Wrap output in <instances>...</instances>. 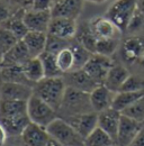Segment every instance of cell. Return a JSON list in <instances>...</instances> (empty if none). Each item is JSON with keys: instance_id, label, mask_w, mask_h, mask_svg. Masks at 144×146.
<instances>
[{"instance_id": "1", "label": "cell", "mask_w": 144, "mask_h": 146, "mask_svg": "<svg viewBox=\"0 0 144 146\" xmlns=\"http://www.w3.org/2000/svg\"><path fill=\"white\" fill-rule=\"evenodd\" d=\"M65 90L67 84L63 76L44 78L33 87V92L36 97L44 100L56 111L61 107Z\"/></svg>"}, {"instance_id": "18", "label": "cell", "mask_w": 144, "mask_h": 146, "mask_svg": "<svg viewBox=\"0 0 144 146\" xmlns=\"http://www.w3.org/2000/svg\"><path fill=\"white\" fill-rule=\"evenodd\" d=\"M90 94V102L95 112H101L104 110L109 109L113 106V101L115 98V92L109 90L104 84H99L95 88Z\"/></svg>"}, {"instance_id": "34", "label": "cell", "mask_w": 144, "mask_h": 146, "mask_svg": "<svg viewBox=\"0 0 144 146\" xmlns=\"http://www.w3.org/2000/svg\"><path fill=\"white\" fill-rule=\"evenodd\" d=\"M72 39H63V38H60V37L47 34V42H46L45 51L56 55L59 52H61L62 50H64L67 47H70Z\"/></svg>"}, {"instance_id": "40", "label": "cell", "mask_w": 144, "mask_h": 146, "mask_svg": "<svg viewBox=\"0 0 144 146\" xmlns=\"http://www.w3.org/2000/svg\"><path fill=\"white\" fill-rule=\"evenodd\" d=\"M10 15H11L10 10L5 5L0 3V24L3 23V21H6L7 19L10 17Z\"/></svg>"}, {"instance_id": "45", "label": "cell", "mask_w": 144, "mask_h": 146, "mask_svg": "<svg viewBox=\"0 0 144 146\" xmlns=\"http://www.w3.org/2000/svg\"><path fill=\"white\" fill-rule=\"evenodd\" d=\"M137 9L144 14V0H137Z\"/></svg>"}, {"instance_id": "47", "label": "cell", "mask_w": 144, "mask_h": 146, "mask_svg": "<svg viewBox=\"0 0 144 146\" xmlns=\"http://www.w3.org/2000/svg\"><path fill=\"white\" fill-rule=\"evenodd\" d=\"M140 62H141V64H142V66L144 68V53H143V55H142V57L140 58Z\"/></svg>"}, {"instance_id": "9", "label": "cell", "mask_w": 144, "mask_h": 146, "mask_svg": "<svg viewBox=\"0 0 144 146\" xmlns=\"http://www.w3.org/2000/svg\"><path fill=\"white\" fill-rule=\"evenodd\" d=\"M63 79L65 81L67 87L87 92V93H90L95 88L99 86L83 69L72 70L70 72L64 73Z\"/></svg>"}, {"instance_id": "43", "label": "cell", "mask_w": 144, "mask_h": 146, "mask_svg": "<svg viewBox=\"0 0 144 146\" xmlns=\"http://www.w3.org/2000/svg\"><path fill=\"white\" fill-rule=\"evenodd\" d=\"M9 1H11V2H14V5H20L21 6V8H26V7H28L29 6V8H31V6H32V3H33V0H9Z\"/></svg>"}, {"instance_id": "52", "label": "cell", "mask_w": 144, "mask_h": 146, "mask_svg": "<svg viewBox=\"0 0 144 146\" xmlns=\"http://www.w3.org/2000/svg\"><path fill=\"white\" fill-rule=\"evenodd\" d=\"M0 58H1V56H0Z\"/></svg>"}, {"instance_id": "3", "label": "cell", "mask_w": 144, "mask_h": 146, "mask_svg": "<svg viewBox=\"0 0 144 146\" xmlns=\"http://www.w3.org/2000/svg\"><path fill=\"white\" fill-rule=\"evenodd\" d=\"M50 136L63 146H85L83 138L63 118L57 117L47 127Z\"/></svg>"}, {"instance_id": "26", "label": "cell", "mask_w": 144, "mask_h": 146, "mask_svg": "<svg viewBox=\"0 0 144 146\" xmlns=\"http://www.w3.org/2000/svg\"><path fill=\"white\" fill-rule=\"evenodd\" d=\"M0 79H1L2 82H14V83H20V84H26V86H29V87H34V84L25 75L23 66L1 68Z\"/></svg>"}, {"instance_id": "2", "label": "cell", "mask_w": 144, "mask_h": 146, "mask_svg": "<svg viewBox=\"0 0 144 146\" xmlns=\"http://www.w3.org/2000/svg\"><path fill=\"white\" fill-rule=\"evenodd\" d=\"M88 112H93L90 102L89 93L67 87L61 107L57 110L59 117L67 119L75 115L88 113Z\"/></svg>"}, {"instance_id": "12", "label": "cell", "mask_w": 144, "mask_h": 146, "mask_svg": "<svg viewBox=\"0 0 144 146\" xmlns=\"http://www.w3.org/2000/svg\"><path fill=\"white\" fill-rule=\"evenodd\" d=\"M31 58H32V55L29 54L24 42L18 40L7 53H5L1 56L0 63H1V68L23 66Z\"/></svg>"}, {"instance_id": "41", "label": "cell", "mask_w": 144, "mask_h": 146, "mask_svg": "<svg viewBox=\"0 0 144 146\" xmlns=\"http://www.w3.org/2000/svg\"><path fill=\"white\" fill-rule=\"evenodd\" d=\"M129 146H144V126L140 130V133L137 134V136L134 138V141L132 142V144Z\"/></svg>"}, {"instance_id": "42", "label": "cell", "mask_w": 144, "mask_h": 146, "mask_svg": "<svg viewBox=\"0 0 144 146\" xmlns=\"http://www.w3.org/2000/svg\"><path fill=\"white\" fill-rule=\"evenodd\" d=\"M7 138H8V134L6 131L5 127L1 125L0 123V146H3L7 142Z\"/></svg>"}, {"instance_id": "17", "label": "cell", "mask_w": 144, "mask_h": 146, "mask_svg": "<svg viewBox=\"0 0 144 146\" xmlns=\"http://www.w3.org/2000/svg\"><path fill=\"white\" fill-rule=\"evenodd\" d=\"M121 117L122 112L114 108H109L101 112H98V127L105 130L115 142L117 141Z\"/></svg>"}, {"instance_id": "30", "label": "cell", "mask_w": 144, "mask_h": 146, "mask_svg": "<svg viewBox=\"0 0 144 146\" xmlns=\"http://www.w3.org/2000/svg\"><path fill=\"white\" fill-rule=\"evenodd\" d=\"M42 61L45 78H57V76H63V73L59 69L57 62H56V55L50 52H43L38 56Z\"/></svg>"}, {"instance_id": "48", "label": "cell", "mask_w": 144, "mask_h": 146, "mask_svg": "<svg viewBox=\"0 0 144 146\" xmlns=\"http://www.w3.org/2000/svg\"><path fill=\"white\" fill-rule=\"evenodd\" d=\"M1 83H2V81H1V79H0V87H1Z\"/></svg>"}, {"instance_id": "22", "label": "cell", "mask_w": 144, "mask_h": 146, "mask_svg": "<svg viewBox=\"0 0 144 146\" xmlns=\"http://www.w3.org/2000/svg\"><path fill=\"white\" fill-rule=\"evenodd\" d=\"M129 75L131 74L125 66H123L121 64H114L105 79L104 86L107 87L108 89L111 90L113 92L117 93V92H119L122 86L124 84V82L127 80V78Z\"/></svg>"}, {"instance_id": "35", "label": "cell", "mask_w": 144, "mask_h": 146, "mask_svg": "<svg viewBox=\"0 0 144 146\" xmlns=\"http://www.w3.org/2000/svg\"><path fill=\"white\" fill-rule=\"evenodd\" d=\"M119 45V39H98L97 46H96V53L95 54L111 56L116 52L117 47Z\"/></svg>"}, {"instance_id": "8", "label": "cell", "mask_w": 144, "mask_h": 146, "mask_svg": "<svg viewBox=\"0 0 144 146\" xmlns=\"http://www.w3.org/2000/svg\"><path fill=\"white\" fill-rule=\"evenodd\" d=\"M142 127L143 125L141 121H137L122 113L116 144L119 146H129L134 141V138L137 136Z\"/></svg>"}, {"instance_id": "11", "label": "cell", "mask_w": 144, "mask_h": 146, "mask_svg": "<svg viewBox=\"0 0 144 146\" xmlns=\"http://www.w3.org/2000/svg\"><path fill=\"white\" fill-rule=\"evenodd\" d=\"M73 129L85 139L90 133L98 127V113L97 112H88L75 115L65 119Z\"/></svg>"}, {"instance_id": "6", "label": "cell", "mask_w": 144, "mask_h": 146, "mask_svg": "<svg viewBox=\"0 0 144 146\" xmlns=\"http://www.w3.org/2000/svg\"><path fill=\"white\" fill-rule=\"evenodd\" d=\"M114 64H115L114 61L109 56L92 54L89 61L83 66V70L88 73L98 84H104L108 72L113 68Z\"/></svg>"}, {"instance_id": "39", "label": "cell", "mask_w": 144, "mask_h": 146, "mask_svg": "<svg viewBox=\"0 0 144 146\" xmlns=\"http://www.w3.org/2000/svg\"><path fill=\"white\" fill-rule=\"evenodd\" d=\"M54 5V0H33L31 10L36 11H51Z\"/></svg>"}, {"instance_id": "15", "label": "cell", "mask_w": 144, "mask_h": 146, "mask_svg": "<svg viewBox=\"0 0 144 146\" xmlns=\"http://www.w3.org/2000/svg\"><path fill=\"white\" fill-rule=\"evenodd\" d=\"M77 20L61 17H52L47 34L63 39H72L77 34Z\"/></svg>"}, {"instance_id": "21", "label": "cell", "mask_w": 144, "mask_h": 146, "mask_svg": "<svg viewBox=\"0 0 144 146\" xmlns=\"http://www.w3.org/2000/svg\"><path fill=\"white\" fill-rule=\"evenodd\" d=\"M21 40L26 45L32 57H38L43 52H45L46 42H47V33L29 31Z\"/></svg>"}, {"instance_id": "27", "label": "cell", "mask_w": 144, "mask_h": 146, "mask_svg": "<svg viewBox=\"0 0 144 146\" xmlns=\"http://www.w3.org/2000/svg\"><path fill=\"white\" fill-rule=\"evenodd\" d=\"M23 70H24L25 75L27 76V79L34 86L38 81H41L45 78L44 68H43V64H42V61L39 57H32L31 60H28L23 65Z\"/></svg>"}, {"instance_id": "31", "label": "cell", "mask_w": 144, "mask_h": 146, "mask_svg": "<svg viewBox=\"0 0 144 146\" xmlns=\"http://www.w3.org/2000/svg\"><path fill=\"white\" fill-rule=\"evenodd\" d=\"M70 48L74 55V68L73 70H80L83 69L86 63L89 61V58L92 56V53L89 52L87 48H85L79 42H77L75 38H73L70 45Z\"/></svg>"}, {"instance_id": "44", "label": "cell", "mask_w": 144, "mask_h": 146, "mask_svg": "<svg viewBox=\"0 0 144 146\" xmlns=\"http://www.w3.org/2000/svg\"><path fill=\"white\" fill-rule=\"evenodd\" d=\"M45 146H63V145H61V144H60L57 141H55L54 138H52V137H51V138H50V141H49V143H47Z\"/></svg>"}, {"instance_id": "16", "label": "cell", "mask_w": 144, "mask_h": 146, "mask_svg": "<svg viewBox=\"0 0 144 146\" xmlns=\"http://www.w3.org/2000/svg\"><path fill=\"white\" fill-rule=\"evenodd\" d=\"M52 20L51 11H36L27 9L24 14V23L28 31L47 33L50 23Z\"/></svg>"}, {"instance_id": "38", "label": "cell", "mask_w": 144, "mask_h": 146, "mask_svg": "<svg viewBox=\"0 0 144 146\" xmlns=\"http://www.w3.org/2000/svg\"><path fill=\"white\" fill-rule=\"evenodd\" d=\"M143 27H144V14H142L137 9L135 11V14L133 15L131 21H129V25L127 27V32L135 33V32H139L140 29H142Z\"/></svg>"}, {"instance_id": "46", "label": "cell", "mask_w": 144, "mask_h": 146, "mask_svg": "<svg viewBox=\"0 0 144 146\" xmlns=\"http://www.w3.org/2000/svg\"><path fill=\"white\" fill-rule=\"evenodd\" d=\"M86 1H89L91 3H95V5H101V3L106 2L107 0H86Z\"/></svg>"}, {"instance_id": "25", "label": "cell", "mask_w": 144, "mask_h": 146, "mask_svg": "<svg viewBox=\"0 0 144 146\" xmlns=\"http://www.w3.org/2000/svg\"><path fill=\"white\" fill-rule=\"evenodd\" d=\"M143 97H144V90L133 91V92L119 91L115 94V98H114L111 108H114V109L118 110V111L122 112L123 110L128 108L129 106H132L133 104H135L136 101H139Z\"/></svg>"}, {"instance_id": "23", "label": "cell", "mask_w": 144, "mask_h": 146, "mask_svg": "<svg viewBox=\"0 0 144 146\" xmlns=\"http://www.w3.org/2000/svg\"><path fill=\"white\" fill-rule=\"evenodd\" d=\"M24 8H19L16 13H13L10 15V17L7 19L6 21L1 23L5 27H7L15 36L17 37L18 40H21L25 35L29 32L28 28L26 27L25 23H24V14H25Z\"/></svg>"}, {"instance_id": "37", "label": "cell", "mask_w": 144, "mask_h": 146, "mask_svg": "<svg viewBox=\"0 0 144 146\" xmlns=\"http://www.w3.org/2000/svg\"><path fill=\"white\" fill-rule=\"evenodd\" d=\"M144 90V81L142 79L135 76V75H129L127 78L124 84L122 86L119 91H126V92H133V91H141Z\"/></svg>"}, {"instance_id": "4", "label": "cell", "mask_w": 144, "mask_h": 146, "mask_svg": "<svg viewBox=\"0 0 144 146\" xmlns=\"http://www.w3.org/2000/svg\"><path fill=\"white\" fill-rule=\"evenodd\" d=\"M137 10V0H116L107 9L106 17L111 20L122 33L127 31L129 21Z\"/></svg>"}, {"instance_id": "13", "label": "cell", "mask_w": 144, "mask_h": 146, "mask_svg": "<svg viewBox=\"0 0 144 146\" xmlns=\"http://www.w3.org/2000/svg\"><path fill=\"white\" fill-rule=\"evenodd\" d=\"M34 94L33 87L14 83V82H2L0 87V100H21L28 101Z\"/></svg>"}, {"instance_id": "24", "label": "cell", "mask_w": 144, "mask_h": 146, "mask_svg": "<svg viewBox=\"0 0 144 146\" xmlns=\"http://www.w3.org/2000/svg\"><path fill=\"white\" fill-rule=\"evenodd\" d=\"M74 38L77 42H79L85 48H87L92 54L96 53V46H97V38L93 35L91 28L89 26V21L82 23L80 26H78L77 34Z\"/></svg>"}, {"instance_id": "53", "label": "cell", "mask_w": 144, "mask_h": 146, "mask_svg": "<svg viewBox=\"0 0 144 146\" xmlns=\"http://www.w3.org/2000/svg\"><path fill=\"white\" fill-rule=\"evenodd\" d=\"M54 1H55V0H54Z\"/></svg>"}, {"instance_id": "50", "label": "cell", "mask_w": 144, "mask_h": 146, "mask_svg": "<svg viewBox=\"0 0 144 146\" xmlns=\"http://www.w3.org/2000/svg\"><path fill=\"white\" fill-rule=\"evenodd\" d=\"M20 146H26V145H25V144H21V145H20Z\"/></svg>"}, {"instance_id": "36", "label": "cell", "mask_w": 144, "mask_h": 146, "mask_svg": "<svg viewBox=\"0 0 144 146\" xmlns=\"http://www.w3.org/2000/svg\"><path fill=\"white\" fill-rule=\"evenodd\" d=\"M123 115L128 116L137 121L143 123L144 120V97L141 98L139 101H136L135 104H133L132 106H129L128 108L122 111Z\"/></svg>"}, {"instance_id": "29", "label": "cell", "mask_w": 144, "mask_h": 146, "mask_svg": "<svg viewBox=\"0 0 144 146\" xmlns=\"http://www.w3.org/2000/svg\"><path fill=\"white\" fill-rule=\"evenodd\" d=\"M85 146H113L116 142L100 127L93 129L83 139Z\"/></svg>"}, {"instance_id": "14", "label": "cell", "mask_w": 144, "mask_h": 146, "mask_svg": "<svg viewBox=\"0 0 144 146\" xmlns=\"http://www.w3.org/2000/svg\"><path fill=\"white\" fill-rule=\"evenodd\" d=\"M20 138L21 143L26 146H45L49 143L51 136L45 127L31 121L23 131Z\"/></svg>"}, {"instance_id": "5", "label": "cell", "mask_w": 144, "mask_h": 146, "mask_svg": "<svg viewBox=\"0 0 144 146\" xmlns=\"http://www.w3.org/2000/svg\"><path fill=\"white\" fill-rule=\"evenodd\" d=\"M27 115L32 123L45 128L59 117L57 111L53 107L41 98L36 97L35 94H33L27 101Z\"/></svg>"}, {"instance_id": "28", "label": "cell", "mask_w": 144, "mask_h": 146, "mask_svg": "<svg viewBox=\"0 0 144 146\" xmlns=\"http://www.w3.org/2000/svg\"><path fill=\"white\" fill-rule=\"evenodd\" d=\"M27 113V101L0 100V117H11Z\"/></svg>"}, {"instance_id": "7", "label": "cell", "mask_w": 144, "mask_h": 146, "mask_svg": "<svg viewBox=\"0 0 144 146\" xmlns=\"http://www.w3.org/2000/svg\"><path fill=\"white\" fill-rule=\"evenodd\" d=\"M89 26L97 39H121L122 31L106 16L91 18L89 20Z\"/></svg>"}, {"instance_id": "20", "label": "cell", "mask_w": 144, "mask_h": 146, "mask_svg": "<svg viewBox=\"0 0 144 146\" xmlns=\"http://www.w3.org/2000/svg\"><path fill=\"white\" fill-rule=\"evenodd\" d=\"M0 123L5 127L8 137H17L21 136L23 131L31 123V119L27 113L18 115L11 117H0Z\"/></svg>"}, {"instance_id": "49", "label": "cell", "mask_w": 144, "mask_h": 146, "mask_svg": "<svg viewBox=\"0 0 144 146\" xmlns=\"http://www.w3.org/2000/svg\"><path fill=\"white\" fill-rule=\"evenodd\" d=\"M0 72H1V63H0Z\"/></svg>"}, {"instance_id": "19", "label": "cell", "mask_w": 144, "mask_h": 146, "mask_svg": "<svg viewBox=\"0 0 144 146\" xmlns=\"http://www.w3.org/2000/svg\"><path fill=\"white\" fill-rule=\"evenodd\" d=\"M144 53V38L128 37L122 45V57L127 63H133L142 57Z\"/></svg>"}, {"instance_id": "51", "label": "cell", "mask_w": 144, "mask_h": 146, "mask_svg": "<svg viewBox=\"0 0 144 146\" xmlns=\"http://www.w3.org/2000/svg\"><path fill=\"white\" fill-rule=\"evenodd\" d=\"M113 146H119V145H117V144H115V145H113Z\"/></svg>"}, {"instance_id": "33", "label": "cell", "mask_w": 144, "mask_h": 146, "mask_svg": "<svg viewBox=\"0 0 144 146\" xmlns=\"http://www.w3.org/2000/svg\"><path fill=\"white\" fill-rule=\"evenodd\" d=\"M17 42V37L7 27H5L2 24H0V56L7 53Z\"/></svg>"}, {"instance_id": "10", "label": "cell", "mask_w": 144, "mask_h": 146, "mask_svg": "<svg viewBox=\"0 0 144 146\" xmlns=\"http://www.w3.org/2000/svg\"><path fill=\"white\" fill-rule=\"evenodd\" d=\"M86 0H55L51 9L52 17L77 19L82 13Z\"/></svg>"}, {"instance_id": "32", "label": "cell", "mask_w": 144, "mask_h": 146, "mask_svg": "<svg viewBox=\"0 0 144 146\" xmlns=\"http://www.w3.org/2000/svg\"><path fill=\"white\" fill-rule=\"evenodd\" d=\"M56 62L61 72L68 73L74 68V55L70 47H67L56 54Z\"/></svg>"}]
</instances>
